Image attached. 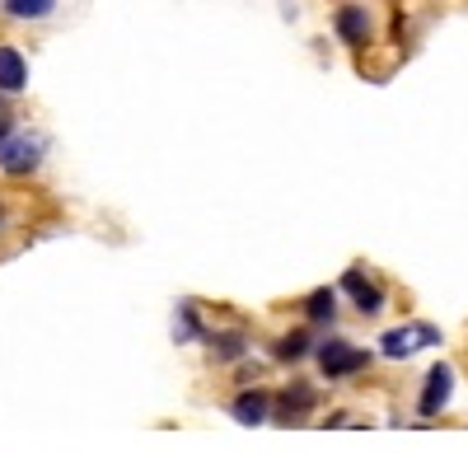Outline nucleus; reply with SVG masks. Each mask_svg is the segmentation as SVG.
Returning <instances> with one entry per match:
<instances>
[{
    "label": "nucleus",
    "mask_w": 468,
    "mask_h": 454,
    "mask_svg": "<svg viewBox=\"0 0 468 454\" xmlns=\"http://www.w3.org/2000/svg\"><path fill=\"white\" fill-rule=\"evenodd\" d=\"M441 343V328L431 323H408V328H388L379 337V352L384 356H394V361H408L412 352H426V347H436Z\"/></svg>",
    "instance_id": "obj_1"
},
{
    "label": "nucleus",
    "mask_w": 468,
    "mask_h": 454,
    "mask_svg": "<svg viewBox=\"0 0 468 454\" xmlns=\"http://www.w3.org/2000/svg\"><path fill=\"white\" fill-rule=\"evenodd\" d=\"M366 365H370V352H361V347L342 343V337H328V343L319 347V370L328 375V380H342V375H356V370H366Z\"/></svg>",
    "instance_id": "obj_2"
},
{
    "label": "nucleus",
    "mask_w": 468,
    "mask_h": 454,
    "mask_svg": "<svg viewBox=\"0 0 468 454\" xmlns=\"http://www.w3.org/2000/svg\"><path fill=\"white\" fill-rule=\"evenodd\" d=\"M37 160H43V141L28 132H10L5 145H0V169L5 174H33Z\"/></svg>",
    "instance_id": "obj_3"
},
{
    "label": "nucleus",
    "mask_w": 468,
    "mask_h": 454,
    "mask_svg": "<svg viewBox=\"0 0 468 454\" xmlns=\"http://www.w3.org/2000/svg\"><path fill=\"white\" fill-rule=\"evenodd\" d=\"M450 394H454V370L441 361V365H431V375H426V389H421V398H417L421 417H436V412L450 403Z\"/></svg>",
    "instance_id": "obj_4"
},
{
    "label": "nucleus",
    "mask_w": 468,
    "mask_h": 454,
    "mask_svg": "<svg viewBox=\"0 0 468 454\" xmlns=\"http://www.w3.org/2000/svg\"><path fill=\"white\" fill-rule=\"evenodd\" d=\"M333 28H337V37H342L346 48H366L370 43V15L361 5H342L337 19H333Z\"/></svg>",
    "instance_id": "obj_5"
},
{
    "label": "nucleus",
    "mask_w": 468,
    "mask_h": 454,
    "mask_svg": "<svg viewBox=\"0 0 468 454\" xmlns=\"http://www.w3.org/2000/svg\"><path fill=\"white\" fill-rule=\"evenodd\" d=\"M342 286H346L351 300H356V310H361V314H379V310H384V290H379L361 268H351V272L342 277Z\"/></svg>",
    "instance_id": "obj_6"
},
{
    "label": "nucleus",
    "mask_w": 468,
    "mask_h": 454,
    "mask_svg": "<svg viewBox=\"0 0 468 454\" xmlns=\"http://www.w3.org/2000/svg\"><path fill=\"white\" fill-rule=\"evenodd\" d=\"M229 412H234V422H239V427H262L267 412H271V398L262 389H244L239 398L229 403Z\"/></svg>",
    "instance_id": "obj_7"
},
{
    "label": "nucleus",
    "mask_w": 468,
    "mask_h": 454,
    "mask_svg": "<svg viewBox=\"0 0 468 454\" xmlns=\"http://www.w3.org/2000/svg\"><path fill=\"white\" fill-rule=\"evenodd\" d=\"M24 85H28V61H24V52L0 48V90H5V94H19Z\"/></svg>",
    "instance_id": "obj_8"
},
{
    "label": "nucleus",
    "mask_w": 468,
    "mask_h": 454,
    "mask_svg": "<svg viewBox=\"0 0 468 454\" xmlns=\"http://www.w3.org/2000/svg\"><path fill=\"white\" fill-rule=\"evenodd\" d=\"M304 314H309V323H333V314H337V295H333L328 286L309 290V300H304Z\"/></svg>",
    "instance_id": "obj_9"
},
{
    "label": "nucleus",
    "mask_w": 468,
    "mask_h": 454,
    "mask_svg": "<svg viewBox=\"0 0 468 454\" xmlns=\"http://www.w3.org/2000/svg\"><path fill=\"white\" fill-rule=\"evenodd\" d=\"M309 407H314V389H309V385H291L286 394H282V417L291 422V417H300V412H309Z\"/></svg>",
    "instance_id": "obj_10"
},
{
    "label": "nucleus",
    "mask_w": 468,
    "mask_h": 454,
    "mask_svg": "<svg viewBox=\"0 0 468 454\" xmlns=\"http://www.w3.org/2000/svg\"><path fill=\"white\" fill-rule=\"evenodd\" d=\"M52 5L57 0H5V10L15 19H43V15H52Z\"/></svg>",
    "instance_id": "obj_11"
},
{
    "label": "nucleus",
    "mask_w": 468,
    "mask_h": 454,
    "mask_svg": "<svg viewBox=\"0 0 468 454\" xmlns=\"http://www.w3.org/2000/svg\"><path fill=\"white\" fill-rule=\"evenodd\" d=\"M309 352V333H286L277 343V361H300Z\"/></svg>",
    "instance_id": "obj_12"
},
{
    "label": "nucleus",
    "mask_w": 468,
    "mask_h": 454,
    "mask_svg": "<svg viewBox=\"0 0 468 454\" xmlns=\"http://www.w3.org/2000/svg\"><path fill=\"white\" fill-rule=\"evenodd\" d=\"M239 352H244V337H234V333H229V337H216V356H220V361H234Z\"/></svg>",
    "instance_id": "obj_13"
},
{
    "label": "nucleus",
    "mask_w": 468,
    "mask_h": 454,
    "mask_svg": "<svg viewBox=\"0 0 468 454\" xmlns=\"http://www.w3.org/2000/svg\"><path fill=\"white\" fill-rule=\"evenodd\" d=\"M178 337H197V314H192V305H183V328H174Z\"/></svg>",
    "instance_id": "obj_14"
},
{
    "label": "nucleus",
    "mask_w": 468,
    "mask_h": 454,
    "mask_svg": "<svg viewBox=\"0 0 468 454\" xmlns=\"http://www.w3.org/2000/svg\"><path fill=\"white\" fill-rule=\"evenodd\" d=\"M5 136H10V127H5V122H0V145H5Z\"/></svg>",
    "instance_id": "obj_15"
}]
</instances>
